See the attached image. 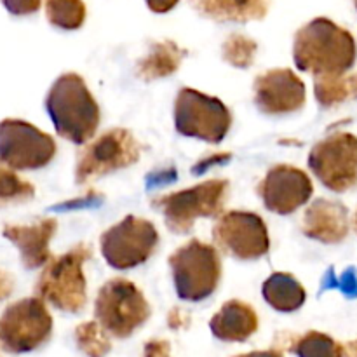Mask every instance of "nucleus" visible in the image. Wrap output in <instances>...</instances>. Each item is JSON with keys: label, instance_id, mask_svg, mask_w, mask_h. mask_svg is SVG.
Returning a JSON list of instances; mask_svg holds the SVG:
<instances>
[{"label": "nucleus", "instance_id": "nucleus-1", "mask_svg": "<svg viewBox=\"0 0 357 357\" xmlns=\"http://www.w3.org/2000/svg\"><path fill=\"white\" fill-rule=\"evenodd\" d=\"M356 58V38L328 17H316L295 33L293 61L300 72L316 77L344 75L354 66Z\"/></svg>", "mask_w": 357, "mask_h": 357}, {"label": "nucleus", "instance_id": "nucleus-2", "mask_svg": "<svg viewBox=\"0 0 357 357\" xmlns=\"http://www.w3.org/2000/svg\"><path fill=\"white\" fill-rule=\"evenodd\" d=\"M45 110L56 132L75 145L93 139L100 126V107L77 73H63L54 80L45 98Z\"/></svg>", "mask_w": 357, "mask_h": 357}, {"label": "nucleus", "instance_id": "nucleus-16", "mask_svg": "<svg viewBox=\"0 0 357 357\" xmlns=\"http://www.w3.org/2000/svg\"><path fill=\"white\" fill-rule=\"evenodd\" d=\"M58 222L54 218H44L31 225H6L3 237L17 248L23 267L28 271L44 267L51 260L49 243L54 237Z\"/></svg>", "mask_w": 357, "mask_h": 357}, {"label": "nucleus", "instance_id": "nucleus-30", "mask_svg": "<svg viewBox=\"0 0 357 357\" xmlns=\"http://www.w3.org/2000/svg\"><path fill=\"white\" fill-rule=\"evenodd\" d=\"M2 3L14 16H28L40 9L42 0H2Z\"/></svg>", "mask_w": 357, "mask_h": 357}, {"label": "nucleus", "instance_id": "nucleus-8", "mask_svg": "<svg viewBox=\"0 0 357 357\" xmlns=\"http://www.w3.org/2000/svg\"><path fill=\"white\" fill-rule=\"evenodd\" d=\"M52 317L38 296L23 298L3 310L0 317V347L9 354H26L51 338Z\"/></svg>", "mask_w": 357, "mask_h": 357}, {"label": "nucleus", "instance_id": "nucleus-12", "mask_svg": "<svg viewBox=\"0 0 357 357\" xmlns=\"http://www.w3.org/2000/svg\"><path fill=\"white\" fill-rule=\"evenodd\" d=\"M56 155V142L47 132L20 119L0 122V160L16 171L45 167Z\"/></svg>", "mask_w": 357, "mask_h": 357}, {"label": "nucleus", "instance_id": "nucleus-6", "mask_svg": "<svg viewBox=\"0 0 357 357\" xmlns=\"http://www.w3.org/2000/svg\"><path fill=\"white\" fill-rule=\"evenodd\" d=\"M149 302L135 282L114 278L105 282L94 302L96 321L115 338H128L149 321Z\"/></svg>", "mask_w": 357, "mask_h": 357}, {"label": "nucleus", "instance_id": "nucleus-13", "mask_svg": "<svg viewBox=\"0 0 357 357\" xmlns=\"http://www.w3.org/2000/svg\"><path fill=\"white\" fill-rule=\"evenodd\" d=\"M213 241L223 253L243 261L258 260L271 250L267 223L251 211H229L218 216Z\"/></svg>", "mask_w": 357, "mask_h": 357}, {"label": "nucleus", "instance_id": "nucleus-18", "mask_svg": "<svg viewBox=\"0 0 357 357\" xmlns=\"http://www.w3.org/2000/svg\"><path fill=\"white\" fill-rule=\"evenodd\" d=\"M211 333L222 342H246L258 330L255 309L241 300H230L213 316Z\"/></svg>", "mask_w": 357, "mask_h": 357}, {"label": "nucleus", "instance_id": "nucleus-24", "mask_svg": "<svg viewBox=\"0 0 357 357\" xmlns=\"http://www.w3.org/2000/svg\"><path fill=\"white\" fill-rule=\"evenodd\" d=\"M77 347L87 357H105L112 351L108 331L98 321H87L75 330Z\"/></svg>", "mask_w": 357, "mask_h": 357}, {"label": "nucleus", "instance_id": "nucleus-25", "mask_svg": "<svg viewBox=\"0 0 357 357\" xmlns=\"http://www.w3.org/2000/svg\"><path fill=\"white\" fill-rule=\"evenodd\" d=\"M35 187L30 181L21 180L16 169L0 160V208L9 204H20L33 199Z\"/></svg>", "mask_w": 357, "mask_h": 357}, {"label": "nucleus", "instance_id": "nucleus-36", "mask_svg": "<svg viewBox=\"0 0 357 357\" xmlns=\"http://www.w3.org/2000/svg\"><path fill=\"white\" fill-rule=\"evenodd\" d=\"M344 356L345 357H357V340L349 342L347 345H344Z\"/></svg>", "mask_w": 357, "mask_h": 357}, {"label": "nucleus", "instance_id": "nucleus-34", "mask_svg": "<svg viewBox=\"0 0 357 357\" xmlns=\"http://www.w3.org/2000/svg\"><path fill=\"white\" fill-rule=\"evenodd\" d=\"M13 288H14V282L13 279H10V275L0 271V300H6L7 296L13 293Z\"/></svg>", "mask_w": 357, "mask_h": 357}, {"label": "nucleus", "instance_id": "nucleus-37", "mask_svg": "<svg viewBox=\"0 0 357 357\" xmlns=\"http://www.w3.org/2000/svg\"><path fill=\"white\" fill-rule=\"evenodd\" d=\"M354 229H356V232H357V213H356V216H354Z\"/></svg>", "mask_w": 357, "mask_h": 357}, {"label": "nucleus", "instance_id": "nucleus-26", "mask_svg": "<svg viewBox=\"0 0 357 357\" xmlns=\"http://www.w3.org/2000/svg\"><path fill=\"white\" fill-rule=\"evenodd\" d=\"M293 351L298 357H344V345L319 331H309L296 338Z\"/></svg>", "mask_w": 357, "mask_h": 357}, {"label": "nucleus", "instance_id": "nucleus-20", "mask_svg": "<svg viewBox=\"0 0 357 357\" xmlns=\"http://www.w3.org/2000/svg\"><path fill=\"white\" fill-rule=\"evenodd\" d=\"M261 296L278 312H295L305 303V288L288 272H274L261 286Z\"/></svg>", "mask_w": 357, "mask_h": 357}, {"label": "nucleus", "instance_id": "nucleus-4", "mask_svg": "<svg viewBox=\"0 0 357 357\" xmlns=\"http://www.w3.org/2000/svg\"><path fill=\"white\" fill-rule=\"evenodd\" d=\"M176 295L185 302H202L216 291L222 279V260L211 244L194 239L169 257Z\"/></svg>", "mask_w": 357, "mask_h": 357}, {"label": "nucleus", "instance_id": "nucleus-33", "mask_svg": "<svg viewBox=\"0 0 357 357\" xmlns=\"http://www.w3.org/2000/svg\"><path fill=\"white\" fill-rule=\"evenodd\" d=\"M188 323V316L187 314H183V310L180 309H173L169 314V326L173 328V330H178V328L181 326H187Z\"/></svg>", "mask_w": 357, "mask_h": 357}, {"label": "nucleus", "instance_id": "nucleus-11", "mask_svg": "<svg viewBox=\"0 0 357 357\" xmlns=\"http://www.w3.org/2000/svg\"><path fill=\"white\" fill-rule=\"evenodd\" d=\"M309 167L330 190L344 194L357 187V136L337 131L312 146Z\"/></svg>", "mask_w": 357, "mask_h": 357}, {"label": "nucleus", "instance_id": "nucleus-22", "mask_svg": "<svg viewBox=\"0 0 357 357\" xmlns=\"http://www.w3.org/2000/svg\"><path fill=\"white\" fill-rule=\"evenodd\" d=\"M314 94H316L317 103L323 108L337 107L344 101L357 98V73L316 77Z\"/></svg>", "mask_w": 357, "mask_h": 357}, {"label": "nucleus", "instance_id": "nucleus-10", "mask_svg": "<svg viewBox=\"0 0 357 357\" xmlns=\"http://www.w3.org/2000/svg\"><path fill=\"white\" fill-rule=\"evenodd\" d=\"M159 232L145 218L126 216L101 234V255L115 271H129L145 264L157 250Z\"/></svg>", "mask_w": 357, "mask_h": 357}, {"label": "nucleus", "instance_id": "nucleus-28", "mask_svg": "<svg viewBox=\"0 0 357 357\" xmlns=\"http://www.w3.org/2000/svg\"><path fill=\"white\" fill-rule=\"evenodd\" d=\"M331 288L340 289V291L344 293V295H347L349 298H356L357 296V275H356L354 268L352 267L347 268V271H345L340 278H337L333 268H330L323 279V291H326V289H331Z\"/></svg>", "mask_w": 357, "mask_h": 357}, {"label": "nucleus", "instance_id": "nucleus-35", "mask_svg": "<svg viewBox=\"0 0 357 357\" xmlns=\"http://www.w3.org/2000/svg\"><path fill=\"white\" fill-rule=\"evenodd\" d=\"M236 357H281V354H279L278 351H257V352H250V354H243Z\"/></svg>", "mask_w": 357, "mask_h": 357}, {"label": "nucleus", "instance_id": "nucleus-9", "mask_svg": "<svg viewBox=\"0 0 357 357\" xmlns=\"http://www.w3.org/2000/svg\"><path fill=\"white\" fill-rule=\"evenodd\" d=\"M142 157V145L131 131L122 128L110 129L84 146L77 157L75 181L79 185L124 169L138 162Z\"/></svg>", "mask_w": 357, "mask_h": 357}, {"label": "nucleus", "instance_id": "nucleus-29", "mask_svg": "<svg viewBox=\"0 0 357 357\" xmlns=\"http://www.w3.org/2000/svg\"><path fill=\"white\" fill-rule=\"evenodd\" d=\"M230 159H232V153H229V152L211 153V155L201 159L194 167H192V174H195V176H199V174H204L206 171L211 169V167L223 166V164L230 162Z\"/></svg>", "mask_w": 357, "mask_h": 357}, {"label": "nucleus", "instance_id": "nucleus-31", "mask_svg": "<svg viewBox=\"0 0 357 357\" xmlns=\"http://www.w3.org/2000/svg\"><path fill=\"white\" fill-rule=\"evenodd\" d=\"M143 357H171L169 342L150 340L143 349Z\"/></svg>", "mask_w": 357, "mask_h": 357}, {"label": "nucleus", "instance_id": "nucleus-3", "mask_svg": "<svg viewBox=\"0 0 357 357\" xmlns=\"http://www.w3.org/2000/svg\"><path fill=\"white\" fill-rule=\"evenodd\" d=\"M91 255L93 251L87 244H77L61 257L51 258L44 265V271L35 284L38 298L51 303L61 312H80L87 302L84 265L87 264Z\"/></svg>", "mask_w": 357, "mask_h": 357}, {"label": "nucleus", "instance_id": "nucleus-15", "mask_svg": "<svg viewBox=\"0 0 357 357\" xmlns=\"http://www.w3.org/2000/svg\"><path fill=\"white\" fill-rule=\"evenodd\" d=\"M255 105L267 115L298 112L307 101L303 80L289 68H274L255 79Z\"/></svg>", "mask_w": 357, "mask_h": 357}, {"label": "nucleus", "instance_id": "nucleus-19", "mask_svg": "<svg viewBox=\"0 0 357 357\" xmlns=\"http://www.w3.org/2000/svg\"><path fill=\"white\" fill-rule=\"evenodd\" d=\"M201 16L218 23L260 21L268 13V0H190Z\"/></svg>", "mask_w": 357, "mask_h": 357}, {"label": "nucleus", "instance_id": "nucleus-27", "mask_svg": "<svg viewBox=\"0 0 357 357\" xmlns=\"http://www.w3.org/2000/svg\"><path fill=\"white\" fill-rule=\"evenodd\" d=\"M258 44L250 37H244V35L234 33L223 42L222 45V54L229 65H232L234 68H250L255 61V56H257Z\"/></svg>", "mask_w": 357, "mask_h": 357}, {"label": "nucleus", "instance_id": "nucleus-14", "mask_svg": "<svg viewBox=\"0 0 357 357\" xmlns=\"http://www.w3.org/2000/svg\"><path fill=\"white\" fill-rule=\"evenodd\" d=\"M264 206L275 215H291L312 197V181L305 171L289 164L271 167L257 188Z\"/></svg>", "mask_w": 357, "mask_h": 357}, {"label": "nucleus", "instance_id": "nucleus-5", "mask_svg": "<svg viewBox=\"0 0 357 357\" xmlns=\"http://www.w3.org/2000/svg\"><path fill=\"white\" fill-rule=\"evenodd\" d=\"M230 183L227 180H208L195 187L153 199L160 209L167 229L174 234H188L199 218H216L222 215L229 199Z\"/></svg>", "mask_w": 357, "mask_h": 357}, {"label": "nucleus", "instance_id": "nucleus-17", "mask_svg": "<svg viewBox=\"0 0 357 357\" xmlns=\"http://www.w3.org/2000/svg\"><path fill=\"white\" fill-rule=\"evenodd\" d=\"M307 237L323 244H338L349 234V211L340 202L317 199L307 208L302 220Z\"/></svg>", "mask_w": 357, "mask_h": 357}, {"label": "nucleus", "instance_id": "nucleus-38", "mask_svg": "<svg viewBox=\"0 0 357 357\" xmlns=\"http://www.w3.org/2000/svg\"><path fill=\"white\" fill-rule=\"evenodd\" d=\"M354 6H356V9H357V0H354Z\"/></svg>", "mask_w": 357, "mask_h": 357}, {"label": "nucleus", "instance_id": "nucleus-7", "mask_svg": "<svg viewBox=\"0 0 357 357\" xmlns=\"http://www.w3.org/2000/svg\"><path fill=\"white\" fill-rule=\"evenodd\" d=\"M232 114L222 100L192 87L178 91L174 100V128L181 136L220 143L229 135Z\"/></svg>", "mask_w": 357, "mask_h": 357}, {"label": "nucleus", "instance_id": "nucleus-32", "mask_svg": "<svg viewBox=\"0 0 357 357\" xmlns=\"http://www.w3.org/2000/svg\"><path fill=\"white\" fill-rule=\"evenodd\" d=\"M145 2L152 13L164 14V13H169L171 9H174L180 0H145Z\"/></svg>", "mask_w": 357, "mask_h": 357}, {"label": "nucleus", "instance_id": "nucleus-21", "mask_svg": "<svg viewBox=\"0 0 357 357\" xmlns=\"http://www.w3.org/2000/svg\"><path fill=\"white\" fill-rule=\"evenodd\" d=\"M185 58V51L173 40L155 42L149 52L139 59L138 75L143 80L164 79L176 72Z\"/></svg>", "mask_w": 357, "mask_h": 357}, {"label": "nucleus", "instance_id": "nucleus-23", "mask_svg": "<svg viewBox=\"0 0 357 357\" xmlns=\"http://www.w3.org/2000/svg\"><path fill=\"white\" fill-rule=\"evenodd\" d=\"M45 16L49 23L61 30H77L87 16L82 0H45Z\"/></svg>", "mask_w": 357, "mask_h": 357}]
</instances>
